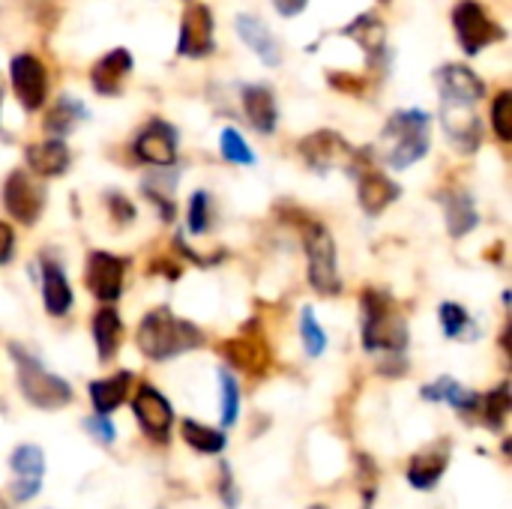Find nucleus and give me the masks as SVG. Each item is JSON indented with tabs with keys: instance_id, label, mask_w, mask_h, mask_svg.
I'll use <instances>...</instances> for the list:
<instances>
[{
	"instance_id": "9b49d317",
	"label": "nucleus",
	"mask_w": 512,
	"mask_h": 509,
	"mask_svg": "<svg viewBox=\"0 0 512 509\" xmlns=\"http://www.w3.org/2000/svg\"><path fill=\"white\" fill-rule=\"evenodd\" d=\"M9 81L15 90V99L21 102L24 111H36L42 108L45 96H48V72L42 66L39 57L33 54H15L9 63Z\"/></svg>"
},
{
	"instance_id": "20e7f679",
	"label": "nucleus",
	"mask_w": 512,
	"mask_h": 509,
	"mask_svg": "<svg viewBox=\"0 0 512 509\" xmlns=\"http://www.w3.org/2000/svg\"><path fill=\"white\" fill-rule=\"evenodd\" d=\"M9 354L15 360V372H18V387L24 393V399L33 405V408H42V411H60L72 402V387L48 372L39 357H33L30 351H24L21 345H9Z\"/></svg>"
},
{
	"instance_id": "5701e85b",
	"label": "nucleus",
	"mask_w": 512,
	"mask_h": 509,
	"mask_svg": "<svg viewBox=\"0 0 512 509\" xmlns=\"http://www.w3.org/2000/svg\"><path fill=\"white\" fill-rule=\"evenodd\" d=\"M237 33L240 39L258 54V60L264 66H279L282 63V51H279V42L273 39L270 27L255 18V15H237Z\"/></svg>"
},
{
	"instance_id": "ddd939ff",
	"label": "nucleus",
	"mask_w": 512,
	"mask_h": 509,
	"mask_svg": "<svg viewBox=\"0 0 512 509\" xmlns=\"http://www.w3.org/2000/svg\"><path fill=\"white\" fill-rule=\"evenodd\" d=\"M300 156L306 159V165L312 168V171H330V168H336V165H351V159H354V147L339 135V132H333V129H318V132H312V135H306L303 141H300Z\"/></svg>"
},
{
	"instance_id": "473e14b6",
	"label": "nucleus",
	"mask_w": 512,
	"mask_h": 509,
	"mask_svg": "<svg viewBox=\"0 0 512 509\" xmlns=\"http://www.w3.org/2000/svg\"><path fill=\"white\" fill-rule=\"evenodd\" d=\"M219 393H222V426H234L240 417V387L231 372L219 369Z\"/></svg>"
},
{
	"instance_id": "bb28decb",
	"label": "nucleus",
	"mask_w": 512,
	"mask_h": 509,
	"mask_svg": "<svg viewBox=\"0 0 512 509\" xmlns=\"http://www.w3.org/2000/svg\"><path fill=\"white\" fill-rule=\"evenodd\" d=\"M120 339H123V321H120V315L111 306L99 309L96 318H93V342H96V354H99L102 363L114 360V354L120 348Z\"/></svg>"
},
{
	"instance_id": "ea45409f",
	"label": "nucleus",
	"mask_w": 512,
	"mask_h": 509,
	"mask_svg": "<svg viewBox=\"0 0 512 509\" xmlns=\"http://www.w3.org/2000/svg\"><path fill=\"white\" fill-rule=\"evenodd\" d=\"M108 210H111V219H114L117 225H129V222L135 219V207H132V201H129V198H123L120 192H111V195H108Z\"/></svg>"
},
{
	"instance_id": "6ab92c4d",
	"label": "nucleus",
	"mask_w": 512,
	"mask_h": 509,
	"mask_svg": "<svg viewBox=\"0 0 512 509\" xmlns=\"http://www.w3.org/2000/svg\"><path fill=\"white\" fill-rule=\"evenodd\" d=\"M24 159H27V168L36 177H60V174H66V168L72 162L69 147L63 144V138H48L42 144H27Z\"/></svg>"
},
{
	"instance_id": "423d86ee",
	"label": "nucleus",
	"mask_w": 512,
	"mask_h": 509,
	"mask_svg": "<svg viewBox=\"0 0 512 509\" xmlns=\"http://www.w3.org/2000/svg\"><path fill=\"white\" fill-rule=\"evenodd\" d=\"M453 27H456L459 45L468 57L480 54L486 45L501 42L507 36L504 27L495 18H489V12L483 9L480 0H459L453 9Z\"/></svg>"
},
{
	"instance_id": "c03bdc74",
	"label": "nucleus",
	"mask_w": 512,
	"mask_h": 509,
	"mask_svg": "<svg viewBox=\"0 0 512 509\" xmlns=\"http://www.w3.org/2000/svg\"><path fill=\"white\" fill-rule=\"evenodd\" d=\"M3 90H6V78H3V72H0V111H3ZM0 138H9V135L0 129Z\"/></svg>"
},
{
	"instance_id": "9d476101",
	"label": "nucleus",
	"mask_w": 512,
	"mask_h": 509,
	"mask_svg": "<svg viewBox=\"0 0 512 509\" xmlns=\"http://www.w3.org/2000/svg\"><path fill=\"white\" fill-rule=\"evenodd\" d=\"M3 207L21 225H33L45 207V189L30 177V171H24V168L9 171V177L3 183Z\"/></svg>"
},
{
	"instance_id": "39448f33",
	"label": "nucleus",
	"mask_w": 512,
	"mask_h": 509,
	"mask_svg": "<svg viewBox=\"0 0 512 509\" xmlns=\"http://www.w3.org/2000/svg\"><path fill=\"white\" fill-rule=\"evenodd\" d=\"M300 234H303V249H306V261H309V285L324 297L342 294V276H339V264H336V240L327 231V225L312 216H303Z\"/></svg>"
},
{
	"instance_id": "f8f14e48",
	"label": "nucleus",
	"mask_w": 512,
	"mask_h": 509,
	"mask_svg": "<svg viewBox=\"0 0 512 509\" xmlns=\"http://www.w3.org/2000/svg\"><path fill=\"white\" fill-rule=\"evenodd\" d=\"M132 153L138 162L153 168H171L177 162V129L165 120H150L132 144Z\"/></svg>"
},
{
	"instance_id": "e433bc0d",
	"label": "nucleus",
	"mask_w": 512,
	"mask_h": 509,
	"mask_svg": "<svg viewBox=\"0 0 512 509\" xmlns=\"http://www.w3.org/2000/svg\"><path fill=\"white\" fill-rule=\"evenodd\" d=\"M189 231L198 234V237L210 231V192H204V189L192 192V201H189Z\"/></svg>"
},
{
	"instance_id": "49530a36",
	"label": "nucleus",
	"mask_w": 512,
	"mask_h": 509,
	"mask_svg": "<svg viewBox=\"0 0 512 509\" xmlns=\"http://www.w3.org/2000/svg\"><path fill=\"white\" fill-rule=\"evenodd\" d=\"M0 509H6V504H3V501H0Z\"/></svg>"
},
{
	"instance_id": "b1692460",
	"label": "nucleus",
	"mask_w": 512,
	"mask_h": 509,
	"mask_svg": "<svg viewBox=\"0 0 512 509\" xmlns=\"http://www.w3.org/2000/svg\"><path fill=\"white\" fill-rule=\"evenodd\" d=\"M42 303L54 318H63L72 309V288L57 261H42Z\"/></svg>"
},
{
	"instance_id": "4c0bfd02",
	"label": "nucleus",
	"mask_w": 512,
	"mask_h": 509,
	"mask_svg": "<svg viewBox=\"0 0 512 509\" xmlns=\"http://www.w3.org/2000/svg\"><path fill=\"white\" fill-rule=\"evenodd\" d=\"M438 315H441V327H444V336L447 339H459L471 327V315L459 303H444L438 309Z\"/></svg>"
},
{
	"instance_id": "7ed1b4c3",
	"label": "nucleus",
	"mask_w": 512,
	"mask_h": 509,
	"mask_svg": "<svg viewBox=\"0 0 512 509\" xmlns=\"http://www.w3.org/2000/svg\"><path fill=\"white\" fill-rule=\"evenodd\" d=\"M381 138L387 144V153H384L387 165L393 171H405L429 153L432 117L423 108H402L387 120Z\"/></svg>"
},
{
	"instance_id": "c85d7f7f",
	"label": "nucleus",
	"mask_w": 512,
	"mask_h": 509,
	"mask_svg": "<svg viewBox=\"0 0 512 509\" xmlns=\"http://www.w3.org/2000/svg\"><path fill=\"white\" fill-rule=\"evenodd\" d=\"M84 117H87L84 102L75 99V96H69V93H63V96H57L54 108H51L48 117H45V132H48L51 138H63V135H69Z\"/></svg>"
},
{
	"instance_id": "393cba45",
	"label": "nucleus",
	"mask_w": 512,
	"mask_h": 509,
	"mask_svg": "<svg viewBox=\"0 0 512 509\" xmlns=\"http://www.w3.org/2000/svg\"><path fill=\"white\" fill-rule=\"evenodd\" d=\"M447 207V231L453 240H462L465 234H471L480 222L477 204L468 192H444L438 195Z\"/></svg>"
},
{
	"instance_id": "aec40b11",
	"label": "nucleus",
	"mask_w": 512,
	"mask_h": 509,
	"mask_svg": "<svg viewBox=\"0 0 512 509\" xmlns=\"http://www.w3.org/2000/svg\"><path fill=\"white\" fill-rule=\"evenodd\" d=\"M240 99H243V111H246L252 129L261 132V135H270L276 129V120H279L273 90L267 84H246Z\"/></svg>"
},
{
	"instance_id": "a878e982",
	"label": "nucleus",
	"mask_w": 512,
	"mask_h": 509,
	"mask_svg": "<svg viewBox=\"0 0 512 509\" xmlns=\"http://www.w3.org/2000/svg\"><path fill=\"white\" fill-rule=\"evenodd\" d=\"M423 399L426 402H447V405H453L462 414H477V408H480V396L474 390L462 387L453 378H438L435 384H426L423 387Z\"/></svg>"
},
{
	"instance_id": "4be33fe9",
	"label": "nucleus",
	"mask_w": 512,
	"mask_h": 509,
	"mask_svg": "<svg viewBox=\"0 0 512 509\" xmlns=\"http://www.w3.org/2000/svg\"><path fill=\"white\" fill-rule=\"evenodd\" d=\"M342 36L354 39L369 60H384L387 57V27L375 12L357 15L348 27H342Z\"/></svg>"
},
{
	"instance_id": "412c9836",
	"label": "nucleus",
	"mask_w": 512,
	"mask_h": 509,
	"mask_svg": "<svg viewBox=\"0 0 512 509\" xmlns=\"http://www.w3.org/2000/svg\"><path fill=\"white\" fill-rule=\"evenodd\" d=\"M441 120L447 129V138L456 150L474 153L483 141V126L474 114V108H441Z\"/></svg>"
},
{
	"instance_id": "dca6fc26",
	"label": "nucleus",
	"mask_w": 512,
	"mask_h": 509,
	"mask_svg": "<svg viewBox=\"0 0 512 509\" xmlns=\"http://www.w3.org/2000/svg\"><path fill=\"white\" fill-rule=\"evenodd\" d=\"M132 411H135V420L138 426L153 438V441H168V432L174 426V411L168 405V399L150 387V384H141L135 399H132Z\"/></svg>"
},
{
	"instance_id": "f03ea898",
	"label": "nucleus",
	"mask_w": 512,
	"mask_h": 509,
	"mask_svg": "<svg viewBox=\"0 0 512 509\" xmlns=\"http://www.w3.org/2000/svg\"><path fill=\"white\" fill-rule=\"evenodd\" d=\"M135 342H138V348H141V354L147 360L162 363V360H171V357H180L186 351L201 348L204 345V333L195 324L177 318L171 309L159 306V309L144 315Z\"/></svg>"
},
{
	"instance_id": "f257e3e1",
	"label": "nucleus",
	"mask_w": 512,
	"mask_h": 509,
	"mask_svg": "<svg viewBox=\"0 0 512 509\" xmlns=\"http://www.w3.org/2000/svg\"><path fill=\"white\" fill-rule=\"evenodd\" d=\"M360 312H363V348L372 354L402 357V351L408 348V321L399 303L381 288H366L360 294Z\"/></svg>"
},
{
	"instance_id": "a211bd4d",
	"label": "nucleus",
	"mask_w": 512,
	"mask_h": 509,
	"mask_svg": "<svg viewBox=\"0 0 512 509\" xmlns=\"http://www.w3.org/2000/svg\"><path fill=\"white\" fill-rule=\"evenodd\" d=\"M132 51L129 48H114L105 57H99L90 69V84L99 96H120L123 81L132 75Z\"/></svg>"
},
{
	"instance_id": "37998d69",
	"label": "nucleus",
	"mask_w": 512,
	"mask_h": 509,
	"mask_svg": "<svg viewBox=\"0 0 512 509\" xmlns=\"http://www.w3.org/2000/svg\"><path fill=\"white\" fill-rule=\"evenodd\" d=\"M306 3H309V0H273L276 12H279V15H285V18H294V15H300V12L306 9Z\"/></svg>"
},
{
	"instance_id": "2f4dec72",
	"label": "nucleus",
	"mask_w": 512,
	"mask_h": 509,
	"mask_svg": "<svg viewBox=\"0 0 512 509\" xmlns=\"http://www.w3.org/2000/svg\"><path fill=\"white\" fill-rule=\"evenodd\" d=\"M512 408V396H510V384H498L489 396H480V408L483 411V423L492 429V432H501L507 417H510Z\"/></svg>"
},
{
	"instance_id": "c756f323",
	"label": "nucleus",
	"mask_w": 512,
	"mask_h": 509,
	"mask_svg": "<svg viewBox=\"0 0 512 509\" xmlns=\"http://www.w3.org/2000/svg\"><path fill=\"white\" fill-rule=\"evenodd\" d=\"M444 471H447V453H438V450L420 453L408 465V483L414 489H423L426 492V489H435L441 483Z\"/></svg>"
},
{
	"instance_id": "58836bf2",
	"label": "nucleus",
	"mask_w": 512,
	"mask_h": 509,
	"mask_svg": "<svg viewBox=\"0 0 512 509\" xmlns=\"http://www.w3.org/2000/svg\"><path fill=\"white\" fill-rule=\"evenodd\" d=\"M84 429L99 441V444H114L117 441V432H114V423L108 420V414H96V417H87L84 420Z\"/></svg>"
},
{
	"instance_id": "0eeeda50",
	"label": "nucleus",
	"mask_w": 512,
	"mask_h": 509,
	"mask_svg": "<svg viewBox=\"0 0 512 509\" xmlns=\"http://www.w3.org/2000/svg\"><path fill=\"white\" fill-rule=\"evenodd\" d=\"M348 171L357 177V198H360V207L366 216H381L396 198H399V186L378 168H372L369 162V153H354Z\"/></svg>"
},
{
	"instance_id": "6e6552de",
	"label": "nucleus",
	"mask_w": 512,
	"mask_h": 509,
	"mask_svg": "<svg viewBox=\"0 0 512 509\" xmlns=\"http://www.w3.org/2000/svg\"><path fill=\"white\" fill-rule=\"evenodd\" d=\"M441 108H474L486 96V81L465 63H447L435 72Z\"/></svg>"
},
{
	"instance_id": "72a5a7b5",
	"label": "nucleus",
	"mask_w": 512,
	"mask_h": 509,
	"mask_svg": "<svg viewBox=\"0 0 512 509\" xmlns=\"http://www.w3.org/2000/svg\"><path fill=\"white\" fill-rule=\"evenodd\" d=\"M219 150H222V156L228 159V162H234V165H255V153L249 150V144L243 141V135L237 132V129H222V135H219Z\"/></svg>"
},
{
	"instance_id": "f704fd0d",
	"label": "nucleus",
	"mask_w": 512,
	"mask_h": 509,
	"mask_svg": "<svg viewBox=\"0 0 512 509\" xmlns=\"http://www.w3.org/2000/svg\"><path fill=\"white\" fill-rule=\"evenodd\" d=\"M300 336H303V345H306V354L309 357H321L327 351V333L315 321V312L312 309H303L300 312Z\"/></svg>"
},
{
	"instance_id": "c9c22d12",
	"label": "nucleus",
	"mask_w": 512,
	"mask_h": 509,
	"mask_svg": "<svg viewBox=\"0 0 512 509\" xmlns=\"http://www.w3.org/2000/svg\"><path fill=\"white\" fill-rule=\"evenodd\" d=\"M492 129L498 135L501 144H510L512 141V93L510 90H501L495 96V105H492Z\"/></svg>"
},
{
	"instance_id": "a18cd8bd",
	"label": "nucleus",
	"mask_w": 512,
	"mask_h": 509,
	"mask_svg": "<svg viewBox=\"0 0 512 509\" xmlns=\"http://www.w3.org/2000/svg\"><path fill=\"white\" fill-rule=\"evenodd\" d=\"M309 509H327V507H321V504H318V507H309Z\"/></svg>"
},
{
	"instance_id": "f3484780",
	"label": "nucleus",
	"mask_w": 512,
	"mask_h": 509,
	"mask_svg": "<svg viewBox=\"0 0 512 509\" xmlns=\"http://www.w3.org/2000/svg\"><path fill=\"white\" fill-rule=\"evenodd\" d=\"M12 471H15V483H12V498L18 504L30 501L39 495V486H42V477H45V456L39 447L33 444H21L12 459H9Z\"/></svg>"
},
{
	"instance_id": "2eb2a0df",
	"label": "nucleus",
	"mask_w": 512,
	"mask_h": 509,
	"mask_svg": "<svg viewBox=\"0 0 512 509\" xmlns=\"http://www.w3.org/2000/svg\"><path fill=\"white\" fill-rule=\"evenodd\" d=\"M123 279H126V258H117L111 252L87 255V288L96 300L114 303L123 294Z\"/></svg>"
},
{
	"instance_id": "7c9ffc66",
	"label": "nucleus",
	"mask_w": 512,
	"mask_h": 509,
	"mask_svg": "<svg viewBox=\"0 0 512 509\" xmlns=\"http://www.w3.org/2000/svg\"><path fill=\"white\" fill-rule=\"evenodd\" d=\"M180 438L195 450V453H207V456H216L225 450V432L219 429H207L195 420H183L180 423Z\"/></svg>"
},
{
	"instance_id": "1a4fd4ad",
	"label": "nucleus",
	"mask_w": 512,
	"mask_h": 509,
	"mask_svg": "<svg viewBox=\"0 0 512 509\" xmlns=\"http://www.w3.org/2000/svg\"><path fill=\"white\" fill-rule=\"evenodd\" d=\"M219 351H222V357H225L234 369H240L243 375L261 378V375L270 369V345H267V339H264V333L258 330L255 321L246 324L240 336L222 342Z\"/></svg>"
},
{
	"instance_id": "79ce46f5",
	"label": "nucleus",
	"mask_w": 512,
	"mask_h": 509,
	"mask_svg": "<svg viewBox=\"0 0 512 509\" xmlns=\"http://www.w3.org/2000/svg\"><path fill=\"white\" fill-rule=\"evenodd\" d=\"M219 471H222V501L234 509L237 507V486H234V480H231V468H228V465H222Z\"/></svg>"
},
{
	"instance_id": "a19ab883",
	"label": "nucleus",
	"mask_w": 512,
	"mask_h": 509,
	"mask_svg": "<svg viewBox=\"0 0 512 509\" xmlns=\"http://www.w3.org/2000/svg\"><path fill=\"white\" fill-rule=\"evenodd\" d=\"M12 255H15V231L6 222H0V267L9 264Z\"/></svg>"
},
{
	"instance_id": "4468645a",
	"label": "nucleus",
	"mask_w": 512,
	"mask_h": 509,
	"mask_svg": "<svg viewBox=\"0 0 512 509\" xmlns=\"http://www.w3.org/2000/svg\"><path fill=\"white\" fill-rule=\"evenodd\" d=\"M216 48L213 36V12L204 3H192L183 12L180 21V39H177V54L180 57H207Z\"/></svg>"
},
{
	"instance_id": "cd10ccee",
	"label": "nucleus",
	"mask_w": 512,
	"mask_h": 509,
	"mask_svg": "<svg viewBox=\"0 0 512 509\" xmlns=\"http://www.w3.org/2000/svg\"><path fill=\"white\" fill-rule=\"evenodd\" d=\"M129 387H132V372H117V375H111V378L93 381V384H90V399H93L96 414H111V411H117V408L126 402Z\"/></svg>"
}]
</instances>
